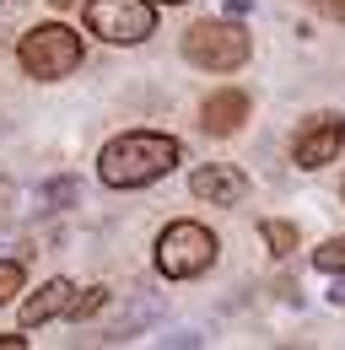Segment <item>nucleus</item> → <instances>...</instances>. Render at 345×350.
Wrapping results in <instances>:
<instances>
[{
  "instance_id": "nucleus-1",
  "label": "nucleus",
  "mask_w": 345,
  "mask_h": 350,
  "mask_svg": "<svg viewBox=\"0 0 345 350\" xmlns=\"http://www.w3.org/2000/svg\"><path fill=\"white\" fill-rule=\"evenodd\" d=\"M178 140L172 135H157V130H129L119 140H108L103 146V157H97V178L108 183V189H140V183H157L162 173L178 167Z\"/></svg>"
},
{
  "instance_id": "nucleus-2",
  "label": "nucleus",
  "mask_w": 345,
  "mask_h": 350,
  "mask_svg": "<svg viewBox=\"0 0 345 350\" xmlns=\"http://www.w3.org/2000/svg\"><path fill=\"white\" fill-rule=\"evenodd\" d=\"M16 59H22V70H27L33 81H60V76H71V70L81 65V38H76L65 22H43V27H33V33L22 38Z\"/></svg>"
},
{
  "instance_id": "nucleus-3",
  "label": "nucleus",
  "mask_w": 345,
  "mask_h": 350,
  "mask_svg": "<svg viewBox=\"0 0 345 350\" xmlns=\"http://www.w3.org/2000/svg\"><path fill=\"white\" fill-rule=\"evenodd\" d=\"M211 259H216V237H211V226H200V221H172L168 232L157 237V269L168 280H189V275L211 269Z\"/></svg>"
},
{
  "instance_id": "nucleus-4",
  "label": "nucleus",
  "mask_w": 345,
  "mask_h": 350,
  "mask_svg": "<svg viewBox=\"0 0 345 350\" xmlns=\"http://www.w3.org/2000/svg\"><path fill=\"white\" fill-rule=\"evenodd\" d=\"M183 54L200 70H238L248 59V33L238 22H194L183 33Z\"/></svg>"
},
{
  "instance_id": "nucleus-5",
  "label": "nucleus",
  "mask_w": 345,
  "mask_h": 350,
  "mask_svg": "<svg viewBox=\"0 0 345 350\" xmlns=\"http://www.w3.org/2000/svg\"><path fill=\"white\" fill-rule=\"evenodd\" d=\"M86 27L103 44H140L157 33L151 0H86Z\"/></svg>"
},
{
  "instance_id": "nucleus-6",
  "label": "nucleus",
  "mask_w": 345,
  "mask_h": 350,
  "mask_svg": "<svg viewBox=\"0 0 345 350\" xmlns=\"http://www.w3.org/2000/svg\"><path fill=\"white\" fill-rule=\"evenodd\" d=\"M340 140H345V124L335 119V113H318V119H307L302 124V135H297V167H324V162H335L340 157Z\"/></svg>"
},
{
  "instance_id": "nucleus-7",
  "label": "nucleus",
  "mask_w": 345,
  "mask_h": 350,
  "mask_svg": "<svg viewBox=\"0 0 345 350\" xmlns=\"http://www.w3.org/2000/svg\"><path fill=\"white\" fill-rule=\"evenodd\" d=\"M189 189L200 200H211V205H238L248 194V178L238 173V167H227V162H211V167H200V173L189 178Z\"/></svg>"
},
{
  "instance_id": "nucleus-8",
  "label": "nucleus",
  "mask_w": 345,
  "mask_h": 350,
  "mask_svg": "<svg viewBox=\"0 0 345 350\" xmlns=\"http://www.w3.org/2000/svg\"><path fill=\"white\" fill-rule=\"evenodd\" d=\"M71 297H76L71 280H49V286H38V291L22 302V329H38V323H49V318L71 312Z\"/></svg>"
},
{
  "instance_id": "nucleus-9",
  "label": "nucleus",
  "mask_w": 345,
  "mask_h": 350,
  "mask_svg": "<svg viewBox=\"0 0 345 350\" xmlns=\"http://www.w3.org/2000/svg\"><path fill=\"white\" fill-rule=\"evenodd\" d=\"M243 119H248V97L243 92H216V97H205V108H200V124L211 135L243 130Z\"/></svg>"
},
{
  "instance_id": "nucleus-10",
  "label": "nucleus",
  "mask_w": 345,
  "mask_h": 350,
  "mask_svg": "<svg viewBox=\"0 0 345 350\" xmlns=\"http://www.w3.org/2000/svg\"><path fill=\"white\" fill-rule=\"evenodd\" d=\"M259 232H264L270 254H292V248H297V226H292V221H264Z\"/></svg>"
},
{
  "instance_id": "nucleus-11",
  "label": "nucleus",
  "mask_w": 345,
  "mask_h": 350,
  "mask_svg": "<svg viewBox=\"0 0 345 350\" xmlns=\"http://www.w3.org/2000/svg\"><path fill=\"white\" fill-rule=\"evenodd\" d=\"M313 264L324 275H345V237H329L324 248H313Z\"/></svg>"
},
{
  "instance_id": "nucleus-12",
  "label": "nucleus",
  "mask_w": 345,
  "mask_h": 350,
  "mask_svg": "<svg viewBox=\"0 0 345 350\" xmlns=\"http://www.w3.org/2000/svg\"><path fill=\"white\" fill-rule=\"evenodd\" d=\"M22 280H27V275H22V259H16V264H11V259L0 264V307L11 302L16 291H22Z\"/></svg>"
},
{
  "instance_id": "nucleus-13",
  "label": "nucleus",
  "mask_w": 345,
  "mask_h": 350,
  "mask_svg": "<svg viewBox=\"0 0 345 350\" xmlns=\"http://www.w3.org/2000/svg\"><path fill=\"white\" fill-rule=\"evenodd\" d=\"M103 302H108V291H103V286H92L86 297H71V318H92Z\"/></svg>"
},
{
  "instance_id": "nucleus-14",
  "label": "nucleus",
  "mask_w": 345,
  "mask_h": 350,
  "mask_svg": "<svg viewBox=\"0 0 345 350\" xmlns=\"http://www.w3.org/2000/svg\"><path fill=\"white\" fill-rule=\"evenodd\" d=\"M49 200H60V205H71V200H76V183H71V178H60V183H49Z\"/></svg>"
},
{
  "instance_id": "nucleus-15",
  "label": "nucleus",
  "mask_w": 345,
  "mask_h": 350,
  "mask_svg": "<svg viewBox=\"0 0 345 350\" xmlns=\"http://www.w3.org/2000/svg\"><path fill=\"white\" fill-rule=\"evenodd\" d=\"M324 16H335V22H345V0H313Z\"/></svg>"
},
{
  "instance_id": "nucleus-16",
  "label": "nucleus",
  "mask_w": 345,
  "mask_h": 350,
  "mask_svg": "<svg viewBox=\"0 0 345 350\" xmlns=\"http://www.w3.org/2000/svg\"><path fill=\"white\" fill-rule=\"evenodd\" d=\"M27 345V334H0V350H22Z\"/></svg>"
},
{
  "instance_id": "nucleus-17",
  "label": "nucleus",
  "mask_w": 345,
  "mask_h": 350,
  "mask_svg": "<svg viewBox=\"0 0 345 350\" xmlns=\"http://www.w3.org/2000/svg\"><path fill=\"white\" fill-rule=\"evenodd\" d=\"M49 5H54V11H65V5H76V0H49Z\"/></svg>"
},
{
  "instance_id": "nucleus-18",
  "label": "nucleus",
  "mask_w": 345,
  "mask_h": 350,
  "mask_svg": "<svg viewBox=\"0 0 345 350\" xmlns=\"http://www.w3.org/2000/svg\"><path fill=\"white\" fill-rule=\"evenodd\" d=\"M168 5H178V0H168Z\"/></svg>"
},
{
  "instance_id": "nucleus-19",
  "label": "nucleus",
  "mask_w": 345,
  "mask_h": 350,
  "mask_svg": "<svg viewBox=\"0 0 345 350\" xmlns=\"http://www.w3.org/2000/svg\"><path fill=\"white\" fill-rule=\"evenodd\" d=\"M340 189H345V183H340Z\"/></svg>"
}]
</instances>
